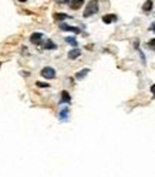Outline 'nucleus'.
<instances>
[{"label":"nucleus","mask_w":155,"mask_h":177,"mask_svg":"<svg viewBox=\"0 0 155 177\" xmlns=\"http://www.w3.org/2000/svg\"><path fill=\"white\" fill-rule=\"evenodd\" d=\"M151 91H152V94H154V97H155V84L151 86Z\"/></svg>","instance_id":"f3484780"},{"label":"nucleus","mask_w":155,"mask_h":177,"mask_svg":"<svg viewBox=\"0 0 155 177\" xmlns=\"http://www.w3.org/2000/svg\"><path fill=\"white\" fill-rule=\"evenodd\" d=\"M152 6H154L152 0H147V2L142 4V10H144V12H151V10H152Z\"/></svg>","instance_id":"9d476101"},{"label":"nucleus","mask_w":155,"mask_h":177,"mask_svg":"<svg viewBox=\"0 0 155 177\" xmlns=\"http://www.w3.org/2000/svg\"><path fill=\"white\" fill-rule=\"evenodd\" d=\"M40 76L44 79H54L56 77V70L53 67H44V69H41Z\"/></svg>","instance_id":"f03ea898"},{"label":"nucleus","mask_w":155,"mask_h":177,"mask_svg":"<svg viewBox=\"0 0 155 177\" xmlns=\"http://www.w3.org/2000/svg\"><path fill=\"white\" fill-rule=\"evenodd\" d=\"M60 29L64 30V32H73V33H76V34H78L81 32L78 27H73V26H68V25H65V23H61V25H60Z\"/></svg>","instance_id":"7ed1b4c3"},{"label":"nucleus","mask_w":155,"mask_h":177,"mask_svg":"<svg viewBox=\"0 0 155 177\" xmlns=\"http://www.w3.org/2000/svg\"><path fill=\"white\" fill-rule=\"evenodd\" d=\"M88 73H90V69H84V70L78 71V73L76 74V79H77V80H81V79H84Z\"/></svg>","instance_id":"9b49d317"},{"label":"nucleus","mask_w":155,"mask_h":177,"mask_svg":"<svg viewBox=\"0 0 155 177\" xmlns=\"http://www.w3.org/2000/svg\"><path fill=\"white\" fill-rule=\"evenodd\" d=\"M41 37H43L41 33H33L31 36H30V41H31L33 44H39L41 40Z\"/></svg>","instance_id":"6e6552de"},{"label":"nucleus","mask_w":155,"mask_h":177,"mask_svg":"<svg viewBox=\"0 0 155 177\" xmlns=\"http://www.w3.org/2000/svg\"><path fill=\"white\" fill-rule=\"evenodd\" d=\"M54 19L57 21H61V20H65V19H71L68 14H65V13H54Z\"/></svg>","instance_id":"1a4fd4ad"},{"label":"nucleus","mask_w":155,"mask_h":177,"mask_svg":"<svg viewBox=\"0 0 155 177\" xmlns=\"http://www.w3.org/2000/svg\"><path fill=\"white\" fill-rule=\"evenodd\" d=\"M115 20H117L115 14H105V16H102V23H105V25H110V23H113Z\"/></svg>","instance_id":"0eeeda50"},{"label":"nucleus","mask_w":155,"mask_h":177,"mask_svg":"<svg viewBox=\"0 0 155 177\" xmlns=\"http://www.w3.org/2000/svg\"><path fill=\"white\" fill-rule=\"evenodd\" d=\"M60 103H71V96L67 90L61 91V99H60Z\"/></svg>","instance_id":"20e7f679"},{"label":"nucleus","mask_w":155,"mask_h":177,"mask_svg":"<svg viewBox=\"0 0 155 177\" xmlns=\"http://www.w3.org/2000/svg\"><path fill=\"white\" fill-rule=\"evenodd\" d=\"M36 86L37 87H41V89H46V87H50V84H49V83H44V82H37Z\"/></svg>","instance_id":"2eb2a0df"},{"label":"nucleus","mask_w":155,"mask_h":177,"mask_svg":"<svg viewBox=\"0 0 155 177\" xmlns=\"http://www.w3.org/2000/svg\"><path fill=\"white\" fill-rule=\"evenodd\" d=\"M68 109H67V107H64V109H61V111H60V114H58V116H60V119H63V120H64V119H67V114H68Z\"/></svg>","instance_id":"ddd939ff"},{"label":"nucleus","mask_w":155,"mask_h":177,"mask_svg":"<svg viewBox=\"0 0 155 177\" xmlns=\"http://www.w3.org/2000/svg\"><path fill=\"white\" fill-rule=\"evenodd\" d=\"M0 67H2V63H0Z\"/></svg>","instance_id":"412c9836"},{"label":"nucleus","mask_w":155,"mask_h":177,"mask_svg":"<svg viewBox=\"0 0 155 177\" xmlns=\"http://www.w3.org/2000/svg\"><path fill=\"white\" fill-rule=\"evenodd\" d=\"M44 49L47 50H54V49H57V46H56V43H53L51 40H47L44 43Z\"/></svg>","instance_id":"f8f14e48"},{"label":"nucleus","mask_w":155,"mask_h":177,"mask_svg":"<svg viewBox=\"0 0 155 177\" xmlns=\"http://www.w3.org/2000/svg\"><path fill=\"white\" fill-rule=\"evenodd\" d=\"M81 56V50L80 49H73V50H70L68 52V59H71V60H74V59H77V57H80Z\"/></svg>","instance_id":"39448f33"},{"label":"nucleus","mask_w":155,"mask_h":177,"mask_svg":"<svg viewBox=\"0 0 155 177\" xmlns=\"http://www.w3.org/2000/svg\"><path fill=\"white\" fill-rule=\"evenodd\" d=\"M19 2H20V3H24V2H27V0H19Z\"/></svg>","instance_id":"6ab92c4d"},{"label":"nucleus","mask_w":155,"mask_h":177,"mask_svg":"<svg viewBox=\"0 0 155 177\" xmlns=\"http://www.w3.org/2000/svg\"><path fill=\"white\" fill-rule=\"evenodd\" d=\"M83 4H84V0H71L70 7L73 9V10H78L80 7H83Z\"/></svg>","instance_id":"423d86ee"},{"label":"nucleus","mask_w":155,"mask_h":177,"mask_svg":"<svg viewBox=\"0 0 155 177\" xmlns=\"http://www.w3.org/2000/svg\"><path fill=\"white\" fill-rule=\"evenodd\" d=\"M98 12V0H90L88 3H87V7L84 9V13H83V16L84 17H90L93 14Z\"/></svg>","instance_id":"f257e3e1"},{"label":"nucleus","mask_w":155,"mask_h":177,"mask_svg":"<svg viewBox=\"0 0 155 177\" xmlns=\"http://www.w3.org/2000/svg\"><path fill=\"white\" fill-rule=\"evenodd\" d=\"M64 2H65V3H67V2H68V0H64Z\"/></svg>","instance_id":"aec40b11"},{"label":"nucleus","mask_w":155,"mask_h":177,"mask_svg":"<svg viewBox=\"0 0 155 177\" xmlns=\"http://www.w3.org/2000/svg\"><path fill=\"white\" fill-rule=\"evenodd\" d=\"M149 29H151L152 32H154V33H155V23H152V25H151V27H149Z\"/></svg>","instance_id":"a211bd4d"},{"label":"nucleus","mask_w":155,"mask_h":177,"mask_svg":"<svg viewBox=\"0 0 155 177\" xmlns=\"http://www.w3.org/2000/svg\"><path fill=\"white\" fill-rule=\"evenodd\" d=\"M65 41L68 43V44H71V46H74V47H77V40L74 39V37H65Z\"/></svg>","instance_id":"4468645a"},{"label":"nucleus","mask_w":155,"mask_h":177,"mask_svg":"<svg viewBox=\"0 0 155 177\" xmlns=\"http://www.w3.org/2000/svg\"><path fill=\"white\" fill-rule=\"evenodd\" d=\"M148 47H149V49L151 50H155V39H151V40L148 41Z\"/></svg>","instance_id":"dca6fc26"}]
</instances>
